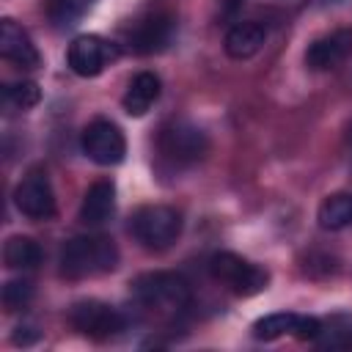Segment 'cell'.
<instances>
[{"label":"cell","instance_id":"15","mask_svg":"<svg viewBox=\"0 0 352 352\" xmlns=\"http://www.w3.org/2000/svg\"><path fill=\"white\" fill-rule=\"evenodd\" d=\"M157 99H160V77L154 72H140V74H135L129 80L121 104H124V113L126 116H135L138 118V116L148 113V107Z\"/></svg>","mask_w":352,"mask_h":352},{"label":"cell","instance_id":"17","mask_svg":"<svg viewBox=\"0 0 352 352\" xmlns=\"http://www.w3.org/2000/svg\"><path fill=\"white\" fill-rule=\"evenodd\" d=\"M3 261L11 270H36L41 264V248L30 236H11L3 248Z\"/></svg>","mask_w":352,"mask_h":352},{"label":"cell","instance_id":"4","mask_svg":"<svg viewBox=\"0 0 352 352\" xmlns=\"http://www.w3.org/2000/svg\"><path fill=\"white\" fill-rule=\"evenodd\" d=\"M206 148H209L206 135L190 121H170L160 129V138H157L160 157L173 168L195 165L206 154Z\"/></svg>","mask_w":352,"mask_h":352},{"label":"cell","instance_id":"2","mask_svg":"<svg viewBox=\"0 0 352 352\" xmlns=\"http://www.w3.org/2000/svg\"><path fill=\"white\" fill-rule=\"evenodd\" d=\"M129 294L154 311L176 314L190 305V283L176 272H143L129 283Z\"/></svg>","mask_w":352,"mask_h":352},{"label":"cell","instance_id":"18","mask_svg":"<svg viewBox=\"0 0 352 352\" xmlns=\"http://www.w3.org/2000/svg\"><path fill=\"white\" fill-rule=\"evenodd\" d=\"M294 324H297V314H270V316H261L253 322V336L258 341H272V338H280L286 333H294Z\"/></svg>","mask_w":352,"mask_h":352},{"label":"cell","instance_id":"10","mask_svg":"<svg viewBox=\"0 0 352 352\" xmlns=\"http://www.w3.org/2000/svg\"><path fill=\"white\" fill-rule=\"evenodd\" d=\"M173 19L168 14H148L143 19H138L132 28H129V47L138 52V55H151V52H160L170 44L173 38Z\"/></svg>","mask_w":352,"mask_h":352},{"label":"cell","instance_id":"14","mask_svg":"<svg viewBox=\"0 0 352 352\" xmlns=\"http://www.w3.org/2000/svg\"><path fill=\"white\" fill-rule=\"evenodd\" d=\"M267 41V30L264 25L258 22H236L228 33H226V55L234 58V60H245V58H253Z\"/></svg>","mask_w":352,"mask_h":352},{"label":"cell","instance_id":"23","mask_svg":"<svg viewBox=\"0 0 352 352\" xmlns=\"http://www.w3.org/2000/svg\"><path fill=\"white\" fill-rule=\"evenodd\" d=\"M223 3H239V0H223Z\"/></svg>","mask_w":352,"mask_h":352},{"label":"cell","instance_id":"22","mask_svg":"<svg viewBox=\"0 0 352 352\" xmlns=\"http://www.w3.org/2000/svg\"><path fill=\"white\" fill-rule=\"evenodd\" d=\"M319 330H322V322L319 319H314V316H297V324H294V333L292 336H297L302 341H316Z\"/></svg>","mask_w":352,"mask_h":352},{"label":"cell","instance_id":"19","mask_svg":"<svg viewBox=\"0 0 352 352\" xmlns=\"http://www.w3.org/2000/svg\"><path fill=\"white\" fill-rule=\"evenodd\" d=\"M3 99H6V104L16 107V110H30V107H36L41 102V88L33 80L11 82V85H6Z\"/></svg>","mask_w":352,"mask_h":352},{"label":"cell","instance_id":"11","mask_svg":"<svg viewBox=\"0 0 352 352\" xmlns=\"http://www.w3.org/2000/svg\"><path fill=\"white\" fill-rule=\"evenodd\" d=\"M110 58V47L107 41H102L99 36H77L72 44H69V52H66V60H69V69L77 74V77H96L104 63Z\"/></svg>","mask_w":352,"mask_h":352},{"label":"cell","instance_id":"21","mask_svg":"<svg viewBox=\"0 0 352 352\" xmlns=\"http://www.w3.org/2000/svg\"><path fill=\"white\" fill-rule=\"evenodd\" d=\"M30 297H33V283L25 280V278L8 280V283L3 286V305H6V311H19V308H25V305L30 302Z\"/></svg>","mask_w":352,"mask_h":352},{"label":"cell","instance_id":"7","mask_svg":"<svg viewBox=\"0 0 352 352\" xmlns=\"http://www.w3.org/2000/svg\"><path fill=\"white\" fill-rule=\"evenodd\" d=\"M80 143H82V151L88 154V160H94L96 165H118L126 154L124 132L107 118H94L82 129Z\"/></svg>","mask_w":352,"mask_h":352},{"label":"cell","instance_id":"13","mask_svg":"<svg viewBox=\"0 0 352 352\" xmlns=\"http://www.w3.org/2000/svg\"><path fill=\"white\" fill-rule=\"evenodd\" d=\"M116 209V184L110 179H99L94 182L80 204V220L85 226H102Z\"/></svg>","mask_w":352,"mask_h":352},{"label":"cell","instance_id":"3","mask_svg":"<svg viewBox=\"0 0 352 352\" xmlns=\"http://www.w3.org/2000/svg\"><path fill=\"white\" fill-rule=\"evenodd\" d=\"M129 231L132 236L148 248V250H165L170 248L179 234H182V214L170 206H140L135 214H132V223H129Z\"/></svg>","mask_w":352,"mask_h":352},{"label":"cell","instance_id":"16","mask_svg":"<svg viewBox=\"0 0 352 352\" xmlns=\"http://www.w3.org/2000/svg\"><path fill=\"white\" fill-rule=\"evenodd\" d=\"M316 220L324 231H341L352 223V195L349 192H333L319 204Z\"/></svg>","mask_w":352,"mask_h":352},{"label":"cell","instance_id":"9","mask_svg":"<svg viewBox=\"0 0 352 352\" xmlns=\"http://www.w3.org/2000/svg\"><path fill=\"white\" fill-rule=\"evenodd\" d=\"M352 55V28H338L327 36H319L305 50V66L314 72H327L344 63Z\"/></svg>","mask_w":352,"mask_h":352},{"label":"cell","instance_id":"1","mask_svg":"<svg viewBox=\"0 0 352 352\" xmlns=\"http://www.w3.org/2000/svg\"><path fill=\"white\" fill-rule=\"evenodd\" d=\"M116 267H118V248L110 236H102V234L74 236L60 250V272L74 280L104 275V272H113Z\"/></svg>","mask_w":352,"mask_h":352},{"label":"cell","instance_id":"6","mask_svg":"<svg viewBox=\"0 0 352 352\" xmlns=\"http://www.w3.org/2000/svg\"><path fill=\"white\" fill-rule=\"evenodd\" d=\"M69 322L74 324V330H80L85 338L94 341H107L113 338L118 330H124V319L116 308H110L102 300H82L74 302L69 311Z\"/></svg>","mask_w":352,"mask_h":352},{"label":"cell","instance_id":"5","mask_svg":"<svg viewBox=\"0 0 352 352\" xmlns=\"http://www.w3.org/2000/svg\"><path fill=\"white\" fill-rule=\"evenodd\" d=\"M209 272L214 280H220L223 286H228L239 297H250V294L264 292L267 280H270V275L261 267H256L248 258L228 253V250H220L209 258Z\"/></svg>","mask_w":352,"mask_h":352},{"label":"cell","instance_id":"8","mask_svg":"<svg viewBox=\"0 0 352 352\" xmlns=\"http://www.w3.org/2000/svg\"><path fill=\"white\" fill-rule=\"evenodd\" d=\"M14 204L28 220H50L55 214V192L44 170H30L14 190Z\"/></svg>","mask_w":352,"mask_h":352},{"label":"cell","instance_id":"12","mask_svg":"<svg viewBox=\"0 0 352 352\" xmlns=\"http://www.w3.org/2000/svg\"><path fill=\"white\" fill-rule=\"evenodd\" d=\"M0 55L19 69H36L41 63V55L30 36L25 33V28L8 16L0 22Z\"/></svg>","mask_w":352,"mask_h":352},{"label":"cell","instance_id":"20","mask_svg":"<svg viewBox=\"0 0 352 352\" xmlns=\"http://www.w3.org/2000/svg\"><path fill=\"white\" fill-rule=\"evenodd\" d=\"M91 3L94 0H50L47 11H50V19L58 28H69V25H74L91 8Z\"/></svg>","mask_w":352,"mask_h":352}]
</instances>
